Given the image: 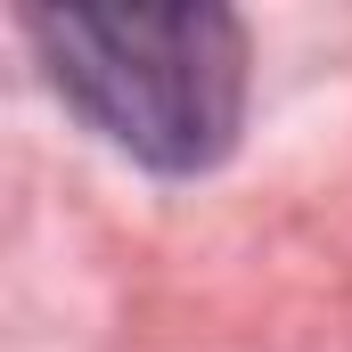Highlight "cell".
Segmentation results:
<instances>
[{"label":"cell","mask_w":352,"mask_h":352,"mask_svg":"<svg viewBox=\"0 0 352 352\" xmlns=\"http://www.w3.org/2000/svg\"><path fill=\"white\" fill-rule=\"evenodd\" d=\"M50 90L148 173H213L246 123V25L213 0L25 8Z\"/></svg>","instance_id":"cell-1"}]
</instances>
